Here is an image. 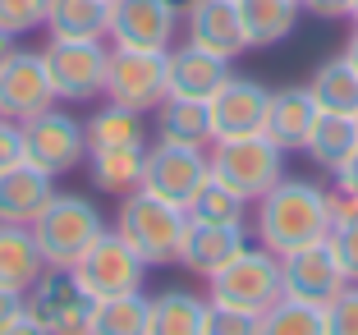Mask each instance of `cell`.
Masks as SVG:
<instances>
[{"instance_id": "obj_1", "label": "cell", "mask_w": 358, "mask_h": 335, "mask_svg": "<svg viewBox=\"0 0 358 335\" xmlns=\"http://www.w3.org/2000/svg\"><path fill=\"white\" fill-rule=\"evenodd\" d=\"M253 234L262 248H271L275 257L317 243L331 234V211H327V189L313 179H294L285 175L275 189H266L253 202Z\"/></svg>"}, {"instance_id": "obj_2", "label": "cell", "mask_w": 358, "mask_h": 335, "mask_svg": "<svg viewBox=\"0 0 358 335\" xmlns=\"http://www.w3.org/2000/svg\"><path fill=\"white\" fill-rule=\"evenodd\" d=\"M184 230H189V211L175 207V202L157 198V193H148V189H134L129 198H120L115 234L148 266H175Z\"/></svg>"}, {"instance_id": "obj_3", "label": "cell", "mask_w": 358, "mask_h": 335, "mask_svg": "<svg viewBox=\"0 0 358 335\" xmlns=\"http://www.w3.org/2000/svg\"><path fill=\"white\" fill-rule=\"evenodd\" d=\"M211 179H221L243 202H257L266 189L285 179V147L271 143L266 134H243V138H221L207 152Z\"/></svg>"}, {"instance_id": "obj_4", "label": "cell", "mask_w": 358, "mask_h": 335, "mask_svg": "<svg viewBox=\"0 0 358 335\" xmlns=\"http://www.w3.org/2000/svg\"><path fill=\"white\" fill-rule=\"evenodd\" d=\"M101 230L106 220L96 211V202L78 198V193H51V202L32 220V239L42 248L46 266H74Z\"/></svg>"}, {"instance_id": "obj_5", "label": "cell", "mask_w": 358, "mask_h": 335, "mask_svg": "<svg viewBox=\"0 0 358 335\" xmlns=\"http://www.w3.org/2000/svg\"><path fill=\"white\" fill-rule=\"evenodd\" d=\"M207 285H211V299H216V304H230V308H243V313L262 317L285 294L280 257H275L271 248H262V243H243L230 262L207 276Z\"/></svg>"}, {"instance_id": "obj_6", "label": "cell", "mask_w": 358, "mask_h": 335, "mask_svg": "<svg viewBox=\"0 0 358 335\" xmlns=\"http://www.w3.org/2000/svg\"><path fill=\"white\" fill-rule=\"evenodd\" d=\"M19 157L32 161L37 170H46L51 179L69 175V170L83 166V157H87V134L69 111L46 106L37 115L19 120Z\"/></svg>"}, {"instance_id": "obj_7", "label": "cell", "mask_w": 358, "mask_h": 335, "mask_svg": "<svg viewBox=\"0 0 358 335\" xmlns=\"http://www.w3.org/2000/svg\"><path fill=\"white\" fill-rule=\"evenodd\" d=\"M106 101L129 106V111H157L166 101V51H143V46H110L106 51Z\"/></svg>"}, {"instance_id": "obj_8", "label": "cell", "mask_w": 358, "mask_h": 335, "mask_svg": "<svg viewBox=\"0 0 358 335\" xmlns=\"http://www.w3.org/2000/svg\"><path fill=\"white\" fill-rule=\"evenodd\" d=\"M211 179V161L207 147L193 143H170V138H157L148 147V161H143V189L157 193V198L175 202V207L189 211L193 193Z\"/></svg>"}, {"instance_id": "obj_9", "label": "cell", "mask_w": 358, "mask_h": 335, "mask_svg": "<svg viewBox=\"0 0 358 335\" xmlns=\"http://www.w3.org/2000/svg\"><path fill=\"white\" fill-rule=\"evenodd\" d=\"M69 271L78 276V285H83L92 299H115V294H138L143 290L148 262H143L115 230H101L92 239V248H87Z\"/></svg>"}, {"instance_id": "obj_10", "label": "cell", "mask_w": 358, "mask_h": 335, "mask_svg": "<svg viewBox=\"0 0 358 335\" xmlns=\"http://www.w3.org/2000/svg\"><path fill=\"white\" fill-rule=\"evenodd\" d=\"M96 299L78 285L69 266H46L42 280L28 290V313L46 326L51 335H87Z\"/></svg>"}, {"instance_id": "obj_11", "label": "cell", "mask_w": 358, "mask_h": 335, "mask_svg": "<svg viewBox=\"0 0 358 335\" xmlns=\"http://www.w3.org/2000/svg\"><path fill=\"white\" fill-rule=\"evenodd\" d=\"M106 42H87V37H51L42 51L46 73H51L55 101H87L101 92L106 83Z\"/></svg>"}, {"instance_id": "obj_12", "label": "cell", "mask_w": 358, "mask_h": 335, "mask_svg": "<svg viewBox=\"0 0 358 335\" xmlns=\"http://www.w3.org/2000/svg\"><path fill=\"white\" fill-rule=\"evenodd\" d=\"M184 14L170 0H110V46H143V51H170Z\"/></svg>"}, {"instance_id": "obj_13", "label": "cell", "mask_w": 358, "mask_h": 335, "mask_svg": "<svg viewBox=\"0 0 358 335\" xmlns=\"http://www.w3.org/2000/svg\"><path fill=\"white\" fill-rule=\"evenodd\" d=\"M280 280H285V294H289V299L331 304L349 285V276H345V266H340L331 239H317V243H303V248L285 252L280 257Z\"/></svg>"}, {"instance_id": "obj_14", "label": "cell", "mask_w": 358, "mask_h": 335, "mask_svg": "<svg viewBox=\"0 0 358 335\" xmlns=\"http://www.w3.org/2000/svg\"><path fill=\"white\" fill-rule=\"evenodd\" d=\"M266 101H271V87L253 83V78H234L230 73V78L207 97L211 143H221V138H243V134H262Z\"/></svg>"}, {"instance_id": "obj_15", "label": "cell", "mask_w": 358, "mask_h": 335, "mask_svg": "<svg viewBox=\"0 0 358 335\" xmlns=\"http://www.w3.org/2000/svg\"><path fill=\"white\" fill-rule=\"evenodd\" d=\"M46 106H55V87H51L42 51H19L14 46L0 60V115L28 120L37 111H46Z\"/></svg>"}, {"instance_id": "obj_16", "label": "cell", "mask_w": 358, "mask_h": 335, "mask_svg": "<svg viewBox=\"0 0 358 335\" xmlns=\"http://www.w3.org/2000/svg\"><path fill=\"white\" fill-rule=\"evenodd\" d=\"M225 78H230V60H225V55H211V51H202V46H193V42L166 51V97L207 101Z\"/></svg>"}, {"instance_id": "obj_17", "label": "cell", "mask_w": 358, "mask_h": 335, "mask_svg": "<svg viewBox=\"0 0 358 335\" xmlns=\"http://www.w3.org/2000/svg\"><path fill=\"white\" fill-rule=\"evenodd\" d=\"M189 23V42L202 46L211 55H234L248 51V37H243V19H239V5L234 0H193V10L184 14Z\"/></svg>"}, {"instance_id": "obj_18", "label": "cell", "mask_w": 358, "mask_h": 335, "mask_svg": "<svg viewBox=\"0 0 358 335\" xmlns=\"http://www.w3.org/2000/svg\"><path fill=\"white\" fill-rule=\"evenodd\" d=\"M55 179L46 170H37L32 161H10L0 166V220L5 225H32L37 211L51 202Z\"/></svg>"}, {"instance_id": "obj_19", "label": "cell", "mask_w": 358, "mask_h": 335, "mask_svg": "<svg viewBox=\"0 0 358 335\" xmlns=\"http://www.w3.org/2000/svg\"><path fill=\"white\" fill-rule=\"evenodd\" d=\"M248 243V225H216V220H193L179 243V266H189L198 276H211L216 266H225L234 252Z\"/></svg>"}, {"instance_id": "obj_20", "label": "cell", "mask_w": 358, "mask_h": 335, "mask_svg": "<svg viewBox=\"0 0 358 335\" xmlns=\"http://www.w3.org/2000/svg\"><path fill=\"white\" fill-rule=\"evenodd\" d=\"M317 115H322V111H317V101H313L308 87H280V92H271V101H266L262 134L271 138V143H280L285 152H303Z\"/></svg>"}, {"instance_id": "obj_21", "label": "cell", "mask_w": 358, "mask_h": 335, "mask_svg": "<svg viewBox=\"0 0 358 335\" xmlns=\"http://www.w3.org/2000/svg\"><path fill=\"white\" fill-rule=\"evenodd\" d=\"M42 271H46V257L32 239V225H5L0 220V290L28 294L42 280Z\"/></svg>"}, {"instance_id": "obj_22", "label": "cell", "mask_w": 358, "mask_h": 335, "mask_svg": "<svg viewBox=\"0 0 358 335\" xmlns=\"http://www.w3.org/2000/svg\"><path fill=\"white\" fill-rule=\"evenodd\" d=\"M143 161H148V143L143 147H96V152H87L92 184L106 198H129L134 189H143Z\"/></svg>"}, {"instance_id": "obj_23", "label": "cell", "mask_w": 358, "mask_h": 335, "mask_svg": "<svg viewBox=\"0 0 358 335\" xmlns=\"http://www.w3.org/2000/svg\"><path fill=\"white\" fill-rule=\"evenodd\" d=\"M234 5H239L248 46H280L303 14V0H234Z\"/></svg>"}, {"instance_id": "obj_24", "label": "cell", "mask_w": 358, "mask_h": 335, "mask_svg": "<svg viewBox=\"0 0 358 335\" xmlns=\"http://www.w3.org/2000/svg\"><path fill=\"white\" fill-rule=\"evenodd\" d=\"M51 37H87L106 42L110 32V0H46V23Z\"/></svg>"}, {"instance_id": "obj_25", "label": "cell", "mask_w": 358, "mask_h": 335, "mask_svg": "<svg viewBox=\"0 0 358 335\" xmlns=\"http://www.w3.org/2000/svg\"><path fill=\"white\" fill-rule=\"evenodd\" d=\"M207 299L193 290H161L148 304V335H202Z\"/></svg>"}, {"instance_id": "obj_26", "label": "cell", "mask_w": 358, "mask_h": 335, "mask_svg": "<svg viewBox=\"0 0 358 335\" xmlns=\"http://www.w3.org/2000/svg\"><path fill=\"white\" fill-rule=\"evenodd\" d=\"M303 152L313 157V166H322V170L336 175V170L358 152V120L354 115H327V111H322L317 124H313V134H308V143H303Z\"/></svg>"}, {"instance_id": "obj_27", "label": "cell", "mask_w": 358, "mask_h": 335, "mask_svg": "<svg viewBox=\"0 0 358 335\" xmlns=\"http://www.w3.org/2000/svg\"><path fill=\"white\" fill-rule=\"evenodd\" d=\"M313 92L317 111H327V115H354L358 120V69L340 55V60H327L322 69L313 73Z\"/></svg>"}, {"instance_id": "obj_28", "label": "cell", "mask_w": 358, "mask_h": 335, "mask_svg": "<svg viewBox=\"0 0 358 335\" xmlns=\"http://www.w3.org/2000/svg\"><path fill=\"white\" fill-rule=\"evenodd\" d=\"M83 134H87V152H96V147H143L148 143L143 111H129V106H115V101H106L83 124Z\"/></svg>"}, {"instance_id": "obj_29", "label": "cell", "mask_w": 358, "mask_h": 335, "mask_svg": "<svg viewBox=\"0 0 358 335\" xmlns=\"http://www.w3.org/2000/svg\"><path fill=\"white\" fill-rule=\"evenodd\" d=\"M157 134L170 138V143L207 147V143H211L207 101H193V97H166V101L157 106Z\"/></svg>"}, {"instance_id": "obj_30", "label": "cell", "mask_w": 358, "mask_h": 335, "mask_svg": "<svg viewBox=\"0 0 358 335\" xmlns=\"http://www.w3.org/2000/svg\"><path fill=\"white\" fill-rule=\"evenodd\" d=\"M148 294H115V299H96L87 335H148Z\"/></svg>"}, {"instance_id": "obj_31", "label": "cell", "mask_w": 358, "mask_h": 335, "mask_svg": "<svg viewBox=\"0 0 358 335\" xmlns=\"http://www.w3.org/2000/svg\"><path fill=\"white\" fill-rule=\"evenodd\" d=\"M257 335H327V304L280 294L257 322Z\"/></svg>"}, {"instance_id": "obj_32", "label": "cell", "mask_w": 358, "mask_h": 335, "mask_svg": "<svg viewBox=\"0 0 358 335\" xmlns=\"http://www.w3.org/2000/svg\"><path fill=\"white\" fill-rule=\"evenodd\" d=\"M248 207L234 189H225L221 179H207L189 202V216L193 220H216V225H248Z\"/></svg>"}, {"instance_id": "obj_33", "label": "cell", "mask_w": 358, "mask_h": 335, "mask_svg": "<svg viewBox=\"0 0 358 335\" xmlns=\"http://www.w3.org/2000/svg\"><path fill=\"white\" fill-rule=\"evenodd\" d=\"M257 313H243V308L216 304L207 299V322H202V335H257Z\"/></svg>"}, {"instance_id": "obj_34", "label": "cell", "mask_w": 358, "mask_h": 335, "mask_svg": "<svg viewBox=\"0 0 358 335\" xmlns=\"http://www.w3.org/2000/svg\"><path fill=\"white\" fill-rule=\"evenodd\" d=\"M42 23H46V0H0V28L10 37H23Z\"/></svg>"}, {"instance_id": "obj_35", "label": "cell", "mask_w": 358, "mask_h": 335, "mask_svg": "<svg viewBox=\"0 0 358 335\" xmlns=\"http://www.w3.org/2000/svg\"><path fill=\"white\" fill-rule=\"evenodd\" d=\"M327 335H358V280H349L327 304Z\"/></svg>"}, {"instance_id": "obj_36", "label": "cell", "mask_w": 358, "mask_h": 335, "mask_svg": "<svg viewBox=\"0 0 358 335\" xmlns=\"http://www.w3.org/2000/svg\"><path fill=\"white\" fill-rule=\"evenodd\" d=\"M327 239H331V248H336L345 276H349V280H358V216L345 220V225H331Z\"/></svg>"}, {"instance_id": "obj_37", "label": "cell", "mask_w": 358, "mask_h": 335, "mask_svg": "<svg viewBox=\"0 0 358 335\" xmlns=\"http://www.w3.org/2000/svg\"><path fill=\"white\" fill-rule=\"evenodd\" d=\"M327 211H331V225H345V220H354V216H358V193L331 189V193H327Z\"/></svg>"}, {"instance_id": "obj_38", "label": "cell", "mask_w": 358, "mask_h": 335, "mask_svg": "<svg viewBox=\"0 0 358 335\" xmlns=\"http://www.w3.org/2000/svg\"><path fill=\"white\" fill-rule=\"evenodd\" d=\"M19 161V120L0 115V166Z\"/></svg>"}, {"instance_id": "obj_39", "label": "cell", "mask_w": 358, "mask_h": 335, "mask_svg": "<svg viewBox=\"0 0 358 335\" xmlns=\"http://www.w3.org/2000/svg\"><path fill=\"white\" fill-rule=\"evenodd\" d=\"M28 313V294H14V290H0V331L10 322H19V317Z\"/></svg>"}, {"instance_id": "obj_40", "label": "cell", "mask_w": 358, "mask_h": 335, "mask_svg": "<svg viewBox=\"0 0 358 335\" xmlns=\"http://www.w3.org/2000/svg\"><path fill=\"white\" fill-rule=\"evenodd\" d=\"M349 5L354 0H303V10L317 19H349Z\"/></svg>"}, {"instance_id": "obj_41", "label": "cell", "mask_w": 358, "mask_h": 335, "mask_svg": "<svg viewBox=\"0 0 358 335\" xmlns=\"http://www.w3.org/2000/svg\"><path fill=\"white\" fill-rule=\"evenodd\" d=\"M0 335H51V331H46V326L37 322V317H32V313H23L19 322H10V326H5V331H0Z\"/></svg>"}, {"instance_id": "obj_42", "label": "cell", "mask_w": 358, "mask_h": 335, "mask_svg": "<svg viewBox=\"0 0 358 335\" xmlns=\"http://www.w3.org/2000/svg\"><path fill=\"white\" fill-rule=\"evenodd\" d=\"M336 189H349V193H358V152L345 161V166L336 170Z\"/></svg>"}, {"instance_id": "obj_43", "label": "cell", "mask_w": 358, "mask_h": 335, "mask_svg": "<svg viewBox=\"0 0 358 335\" xmlns=\"http://www.w3.org/2000/svg\"><path fill=\"white\" fill-rule=\"evenodd\" d=\"M345 60H349V64H354V69H358V32H354V37H349V46H345Z\"/></svg>"}, {"instance_id": "obj_44", "label": "cell", "mask_w": 358, "mask_h": 335, "mask_svg": "<svg viewBox=\"0 0 358 335\" xmlns=\"http://www.w3.org/2000/svg\"><path fill=\"white\" fill-rule=\"evenodd\" d=\"M14 51V37H10V32H5V28H0V60H5V55H10Z\"/></svg>"}, {"instance_id": "obj_45", "label": "cell", "mask_w": 358, "mask_h": 335, "mask_svg": "<svg viewBox=\"0 0 358 335\" xmlns=\"http://www.w3.org/2000/svg\"><path fill=\"white\" fill-rule=\"evenodd\" d=\"M349 19H354V23H358V0H354V5H349Z\"/></svg>"}]
</instances>
